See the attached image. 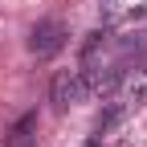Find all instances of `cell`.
I'll use <instances>...</instances> for the list:
<instances>
[{
    "label": "cell",
    "mask_w": 147,
    "mask_h": 147,
    "mask_svg": "<svg viewBox=\"0 0 147 147\" xmlns=\"http://www.w3.org/2000/svg\"><path fill=\"white\" fill-rule=\"evenodd\" d=\"M86 90H90L86 69H61L57 78H53V86H49V102L57 106V110H65V106H74V102H82Z\"/></svg>",
    "instance_id": "obj_1"
},
{
    "label": "cell",
    "mask_w": 147,
    "mask_h": 147,
    "mask_svg": "<svg viewBox=\"0 0 147 147\" xmlns=\"http://www.w3.org/2000/svg\"><path fill=\"white\" fill-rule=\"evenodd\" d=\"M33 131H37V115H25L21 123L8 131V147H29V139H33Z\"/></svg>",
    "instance_id": "obj_3"
},
{
    "label": "cell",
    "mask_w": 147,
    "mask_h": 147,
    "mask_svg": "<svg viewBox=\"0 0 147 147\" xmlns=\"http://www.w3.org/2000/svg\"><path fill=\"white\" fill-rule=\"evenodd\" d=\"M65 41H69V29H65L61 21H37V29H33V37H29V49L37 53V57H53Z\"/></svg>",
    "instance_id": "obj_2"
}]
</instances>
